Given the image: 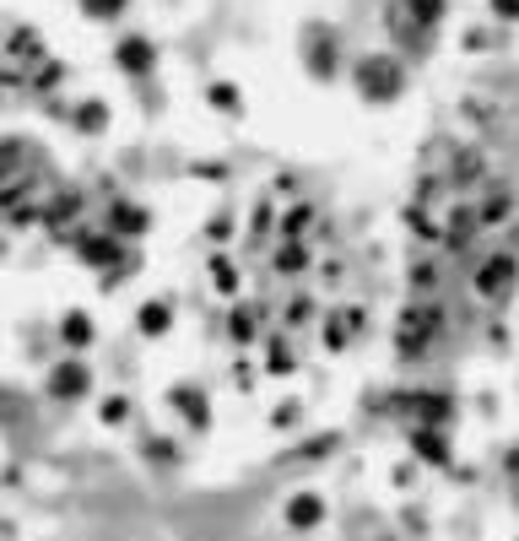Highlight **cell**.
<instances>
[{
	"label": "cell",
	"mask_w": 519,
	"mask_h": 541,
	"mask_svg": "<svg viewBox=\"0 0 519 541\" xmlns=\"http://www.w3.org/2000/svg\"><path fill=\"white\" fill-rule=\"evenodd\" d=\"M411 11H422V22H438V11H444V0H406Z\"/></svg>",
	"instance_id": "6"
},
{
	"label": "cell",
	"mask_w": 519,
	"mask_h": 541,
	"mask_svg": "<svg viewBox=\"0 0 519 541\" xmlns=\"http://www.w3.org/2000/svg\"><path fill=\"white\" fill-rule=\"evenodd\" d=\"M163 325H168V303H146V309H141V331H163Z\"/></svg>",
	"instance_id": "3"
},
{
	"label": "cell",
	"mask_w": 519,
	"mask_h": 541,
	"mask_svg": "<svg viewBox=\"0 0 519 541\" xmlns=\"http://www.w3.org/2000/svg\"><path fill=\"white\" fill-rule=\"evenodd\" d=\"M65 336H71V341H87V336H92V320H82V314H71V320H65Z\"/></svg>",
	"instance_id": "5"
},
{
	"label": "cell",
	"mask_w": 519,
	"mask_h": 541,
	"mask_svg": "<svg viewBox=\"0 0 519 541\" xmlns=\"http://www.w3.org/2000/svg\"><path fill=\"white\" fill-rule=\"evenodd\" d=\"M114 65H119L125 76H146V71L157 65V44H152L146 33H125V38L114 44Z\"/></svg>",
	"instance_id": "1"
},
{
	"label": "cell",
	"mask_w": 519,
	"mask_h": 541,
	"mask_svg": "<svg viewBox=\"0 0 519 541\" xmlns=\"http://www.w3.org/2000/svg\"><path fill=\"white\" fill-rule=\"evenodd\" d=\"M82 11L92 22H119L130 11V0H82Z\"/></svg>",
	"instance_id": "2"
},
{
	"label": "cell",
	"mask_w": 519,
	"mask_h": 541,
	"mask_svg": "<svg viewBox=\"0 0 519 541\" xmlns=\"http://www.w3.org/2000/svg\"><path fill=\"white\" fill-rule=\"evenodd\" d=\"M211 103H222V114H238V92H233L228 82H217V87H211Z\"/></svg>",
	"instance_id": "4"
}]
</instances>
